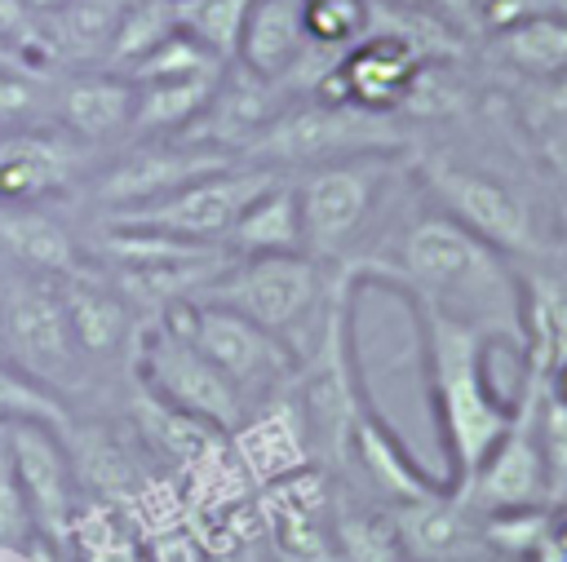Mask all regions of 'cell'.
Segmentation results:
<instances>
[{"label":"cell","mask_w":567,"mask_h":562,"mask_svg":"<svg viewBox=\"0 0 567 562\" xmlns=\"http://www.w3.org/2000/svg\"><path fill=\"white\" fill-rule=\"evenodd\" d=\"M549 9H563L567 13V0H549Z\"/></svg>","instance_id":"d590c367"},{"label":"cell","mask_w":567,"mask_h":562,"mask_svg":"<svg viewBox=\"0 0 567 562\" xmlns=\"http://www.w3.org/2000/svg\"><path fill=\"white\" fill-rule=\"evenodd\" d=\"M9 420H44L62 429L71 420V403H62L53 389H44L27 372H18L9 358H0V425Z\"/></svg>","instance_id":"f546056e"},{"label":"cell","mask_w":567,"mask_h":562,"mask_svg":"<svg viewBox=\"0 0 567 562\" xmlns=\"http://www.w3.org/2000/svg\"><path fill=\"white\" fill-rule=\"evenodd\" d=\"M478 66L492 80H545L567 71V13L540 9L478 40Z\"/></svg>","instance_id":"44dd1931"},{"label":"cell","mask_w":567,"mask_h":562,"mask_svg":"<svg viewBox=\"0 0 567 562\" xmlns=\"http://www.w3.org/2000/svg\"><path fill=\"white\" fill-rule=\"evenodd\" d=\"M403 562H487L496 558L483 531V513L447 482L385 504Z\"/></svg>","instance_id":"9a60e30c"},{"label":"cell","mask_w":567,"mask_h":562,"mask_svg":"<svg viewBox=\"0 0 567 562\" xmlns=\"http://www.w3.org/2000/svg\"><path fill=\"white\" fill-rule=\"evenodd\" d=\"M133 376L151 394H159L164 403L182 407L186 416L213 425L226 438H235L248 420V407L239 403L235 385L190 345V336L168 314H146L137 354H133Z\"/></svg>","instance_id":"30bf717a"},{"label":"cell","mask_w":567,"mask_h":562,"mask_svg":"<svg viewBox=\"0 0 567 562\" xmlns=\"http://www.w3.org/2000/svg\"><path fill=\"white\" fill-rule=\"evenodd\" d=\"M408 177L434 208L487 239L514 266L567 248L563 186L523 137H514L509 150L474 155L465 146H447L439 133H421L408 155Z\"/></svg>","instance_id":"7a4b0ae2"},{"label":"cell","mask_w":567,"mask_h":562,"mask_svg":"<svg viewBox=\"0 0 567 562\" xmlns=\"http://www.w3.org/2000/svg\"><path fill=\"white\" fill-rule=\"evenodd\" d=\"M226 62L221 58H213L195 35H186L182 27L177 31H168L124 80H133V84H146V80H182V75H213V71H221Z\"/></svg>","instance_id":"f1b7e54d"},{"label":"cell","mask_w":567,"mask_h":562,"mask_svg":"<svg viewBox=\"0 0 567 562\" xmlns=\"http://www.w3.org/2000/svg\"><path fill=\"white\" fill-rule=\"evenodd\" d=\"M0 443L9 451V465L27 496V509L35 518L40 544L53 558L71 553V535H75L89 500H84L75 460L62 443V429L44 425V420H9V425H0Z\"/></svg>","instance_id":"7c38bea8"},{"label":"cell","mask_w":567,"mask_h":562,"mask_svg":"<svg viewBox=\"0 0 567 562\" xmlns=\"http://www.w3.org/2000/svg\"><path fill=\"white\" fill-rule=\"evenodd\" d=\"M0 257L40 274H71L84 266V230L75 208H0Z\"/></svg>","instance_id":"ffe728a7"},{"label":"cell","mask_w":567,"mask_h":562,"mask_svg":"<svg viewBox=\"0 0 567 562\" xmlns=\"http://www.w3.org/2000/svg\"><path fill=\"white\" fill-rule=\"evenodd\" d=\"M563 509H567V504H563Z\"/></svg>","instance_id":"f35d334b"},{"label":"cell","mask_w":567,"mask_h":562,"mask_svg":"<svg viewBox=\"0 0 567 562\" xmlns=\"http://www.w3.org/2000/svg\"><path fill=\"white\" fill-rule=\"evenodd\" d=\"M421 336V372H425V398L443 447V482L461 487L487 447L501 438V429L514 420L518 389L505 394L492 381V350L496 341L430 305H408Z\"/></svg>","instance_id":"3957f363"},{"label":"cell","mask_w":567,"mask_h":562,"mask_svg":"<svg viewBox=\"0 0 567 562\" xmlns=\"http://www.w3.org/2000/svg\"><path fill=\"white\" fill-rule=\"evenodd\" d=\"M337 274L341 270L315 261L310 252L230 257L221 266V274L195 301L226 305V310L244 314L248 323L266 327L270 336H279L292 354H301L315 341L319 323H323V310L332 301Z\"/></svg>","instance_id":"8992f818"},{"label":"cell","mask_w":567,"mask_h":562,"mask_svg":"<svg viewBox=\"0 0 567 562\" xmlns=\"http://www.w3.org/2000/svg\"><path fill=\"white\" fill-rule=\"evenodd\" d=\"M235 62L288 93H310L328 58L310 53L301 31V0H252L239 27Z\"/></svg>","instance_id":"2e32d148"},{"label":"cell","mask_w":567,"mask_h":562,"mask_svg":"<svg viewBox=\"0 0 567 562\" xmlns=\"http://www.w3.org/2000/svg\"><path fill=\"white\" fill-rule=\"evenodd\" d=\"M394 4H408V9L434 13V18H443L447 27H456L461 35H470V40L478 44V35H474V0H394Z\"/></svg>","instance_id":"836d02e7"},{"label":"cell","mask_w":567,"mask_h":562,"mask_svg":"<svg viewBox=\"0 0 567 562\" xmlns=\"http://www.w3.org/2000/svg\"><path fill=\"white\" fill-rule=\"evenodd\" d=\"M53 4H62V0H27L31 13H44V9H53Z\"/></svg>","instance_id":"e575fe53"},{"label":"cell","mask_w":567,"mask_h":562,"mask_svg":"<svg viewBox=\"0 0 567 562\" xmlns=\"http://www.w3.org/2000/svg\"><path fill=\"white\" fill-rule=\"evenodd\" d=\"M252 0H173L177 9V27L186 35H195L213 58L235 62V44H239V27Z\"/></svg>","instance_id":"4316f807"},{"label":"cell","mask_w":567,"mask_h":562,"mask_svg":"<svg viewBox=\"0 0 567 562\" xmlns=\"http://www.w3.org/2000/svg\"><path fill=\"white\" fill-rule=\"evenodd\" d=\"M540 9H549V0H474V35L483 40V35L509 27V22H523V18L540 13Z\"/></svg>","instance_id":"1f68e13d"},{"label":"cell","mask_w":567,"mask_h":562,"mask_svg":"<svg viewBox=\"0 0 567 562\" xmlns=\"http://www.w3.org/2000/svg\"><path fill=\"white\" fill-rule=\"evenodd\" d=\"M377 0H301V31L310 53L341 58L372 35Z\"/></svg>","instance_id":"d4e9b609"},{"label":"cell","mask_w":567,"mask_h":562,"mask_svg":"<svg viewBox=\"0 0 567 562\" xmlns=\"http://www.w3.org/2000/svg\"><path fill=\"white\" fill-rule=\"evenodd\" d=\"M168 31H177V9L173 0H133L115 40H111V53H106V71L115 75H128Z\"/></svg>","instance_id":"484cf974"},{"label":"cell","mask_w":567,"mask_h":562,"mask_svg":"<svg viewBox=\"0 0 567 562\" xmlns=\"http://www.w3.org/2000/svg\"><path fill=\"white\" fill-rule=\"evenodd\" d=\"M53 75L40 66H0V128L53 124Z\"/></svg>","instance_id":"83f0119b"},{"label":"cell","mask_w":567,"mask_h":562,"mask_svg":"<svg viewBox=\"0 0 567 562\" xmlns=\"http://www.w3.org/2000/svg\"><path fill=\"white\" fill-rule=\"evenodd\" d=\"M518 562H567V509H554Z\"/></svg>","instance_id":"d6a6232c"},{"label":"cell","mask_w":567,"mask_h":562,"mask_svg":"<svg viewBox=\"0 0 567 562\" xmlns=\"http://www.w3.org/2000/svg\"><path fill=\"white\" fill-rule=\"evenodd\" d=\"M421 142V128L390 111H368L359 102H328L315 93H292L279 115L244 146L239 159L297 173L346 155H372V150H399L408 155Z\"/></svg>","instance_id":"5b68a950"},{"label":"cell","mask_w":567,"mask_h":562,"mask_svg":"<svg viewBox=\"0 0 567 562\" xmlns=\"http://www.w3.org/2000/svg\"><path fill=\"white\" fill-rule=\"evenodd\" d=\"M292 93L284 84H270L252 71H244L239 62H226V71L217 75V89L208 97V106L199 111V119L190 124V142H204L213 150L226 155H244V146L279 115V106Z\"/></svg>","instance_id":"d6986e66"},{"label":"cell","mask_w":567,"mask_h":562,"mask_svg":"<svg viewBox=\"0 0 567 562\" xmlns=\"http://www.w3.org/2000/svg\"><path fill=\"white\" fill-rule=\"evenodd\" d=\"M558 186H563V199H567V173H563V177H558Z\"/></svg>","instance_id":"8d00e7d4"},{"label":"cell","mask_w":567,"mask_h":562,"mask_svg":"<svg viewBox=\"0 0 567 562\" xmlns=\"http://www.w3.org/2000/svg\"><path fill=\"white\" fill-rule=\"evenodd\" d=\"M412 181V177H403ZM403 190V186H399ZM399 199V195H394ZM412 208L394 212L372 239V248L350 266L354 283H377L399 292L408 305L443 310L461 323L483 327L496 345L523 354V279L518 266L496 252L487 239L465 230L456 217L434 208L412 186Z\"/></svg>","instance_id":"6da1fadb"},{"label":"cell","mask_w":567,"mask_h":562,"mask_svg":"<svg viewBox=\"0 0 567 562\" xmlns=\"http://www.w3.org/2000/svg\"><path fill=\"white\" fill-rule=\"evenodd\" d=\"M62 288V305H66V323L71 336L80 345V358L89 367V394H106L115 385H124L133 376V354H137V336L146 314L124 296V288L84 257L80 270L58 279ZM80 398V403H84Z\"/></svg>","instance_id":"8fae6325"},{"label":"cell","mask_w":567,"mask_h":562,"mask_svg":"<svg viewBox=\"0 0 567 562\" xmlns=\"http://www.w3.org/2000/svg\"><path fill=\"white\" fill-rule=\"evenodd\" d=\"M0 549L4 553H35L40 549V535H35V518L27 509V496L13 478V465H9V451L0 443Z\"/></svg>","instance_id":"4dcf8cb0"},{"label":"cell","mask_w":567,"mask_h":562,"mask_svg":"<svg viewBox=\"0 0 567 562\" xmlns=\"http://www.w3.org/2000/svg\"><path fill=\"white\" fill-rule=\"evenodd\" d=\"M452 491H461L483 518L487 513H518V509H554L545 460H540V443H536V420H532V394H527L523 381H518L514 420L487 447L478 469Z\"/></svg>","instance_id":"5bb4252c"},{"label":"cell","mask_w":567,"mask_h":562,"mask_svg":"<svg viewBox=\"0 0 567 562\" xmlns=\"http://www.w3.org/2000/svg\"><path fill=\"white\" fill-rule=\"evenodd\" d=\"M159 314H168L190 336V345L235 385L248 416L270 407L275 398H284V389L297 372V354L279 336H270L266 327H257L244 314L213 305V301H177Z\"/></svg>","instance_id":"ba28073f"},{"label":"cell","mask_w":567,"mask_h":562,"mask_svg":"<svg viewBox=\"0 0 567 562\" xmlns=\"http://www.w3.org/2000/svg\"><path fill=\"white\" fill-rule=\"evenodd\" d=\"M226 71V66H221ZM182 75V80H146L133 84V128L128 137H186L199 111L208 106L217 75Z\"/></svg>","instance_id":"603a6c76"},{"label":"cell","mask_w":567,"mask_h":562,"mask_svg":"<svg viewBox=\"0 0 567 562\" xmlns=\"http://www.w3.org/2000/svg\"><path fill=\"white\" fill-rule=\"evenodd\" d=\"M133 0H62L35 13L31 62L44 71H106L111 40Z\"/></svg>","instance_id":"e0dca14e"},{"label":"cell","mask_w":567,"mask_h":562,"mask_svg":"<svg viewBox=\"0 0 567 562\" xmlns=\"http://www.w3.org/2000/svg\"><path fill=\"white\" fill-rule=\"evenodd\" d=\"M0 358L53 389L62 403L89 394V367L66 323L62 288L53 274L13 266L0 257Z\"/></svg>","instance_id":"52a82bcc"},{"label":"cell","mask_w":567,"mask_h":562,"mask_svg":"<svg viewBox=\"0 0 567 562\" xmlns=\"http://www.w3.org/2000/svg\"><path fill=\"white\" fill-rule=\"evenodd\" d=\"M487 562H505V558H487Z\"/></svg>","instance_id":"74e56055"},{"label":"cell","mask_w":567,"mask_h":562,"mask_svg":"<svg viewBox=\"0 0 567 562\" xmlns=\"http://www.w3.org/2000/svg\"><path fill=\"white\" fill-rule=\"evenodd\" d=\"M230 257H266V252H306L301 243V212H297V195H292V177H279L275 186H266L244 217L230 226L226 243Z\"/></svg>","instance_id":"cb8c5ba5"},{"label":"cell","mask_w":567,"mask_h":562,"mask_svg":"<svg viewBox=\"0 0 567 562\" xmlns=\"http://www.w3.org/2000/svg\"><path fill=\"white\" fill-rule=\"evenodd\" d=\"M102 155L58 124L0 128V208H75Z\"/></svg>","instance_id":"4fadbf2b"},{"label":"cell","mask_w":567,"mask_h":562,"mask_svg":"<svg viewBox=\"0 0 567 562\" xmlns=\"http://www.w3.org/2000/svg\"><path fill=\"white\" fill-rule=\"evenodd\" d=\"M53 124L97 150H115L133 128V84L115 71H58Z\"/></svg>","instance_id":"ac0fdd59"},{"label":"cell","mask_w":567,"mask_h":562,"mask_svg":"<svg viewBox=\"0 0 567 562\" xmlns=\"http://www.w3.org/2000/svg\"><path fill=\"white\" fill-rule=\"evenodd\" d=\"M408 155L372 150L288 173L301 212V243L315 261L332 270H350L372 248L408 177Z\"/></svg>","instance_id":"277c9868"},{"label":"cell","mask_w":567,"mask_h":562,"mask_svg":"<svg viewBox=\"0 0 567 562\" xmlns=\"http://www.w3.org/2000/svg\"><path fill=\"white\" fill-rule=\"evenodd\" d=\"M279 168H266V164H252V159H230L142 208H128V212H115V217H102V221H84V226H128V230H151V235H168V239H186V243H226L230 226L244 217V208L266 190L275 186Z\"/></svg>","instance_id":"9c48e42d"},{"label":"cell","mask_w":567,"mask_h":562,"mask_svg":"<svg viewBox=\"0 0 567 562\" xmlns=\"http://www.w3.org/2000/svg\"><path fill=\"white\" fill-rule=\"evenodd\" d=\"M492 89H496L509 124L527 142V150L554 177H563L567 173V71L545 75V80H492Z\"/></svg>","instance_id":"7402d4cb"}]
</instances>
